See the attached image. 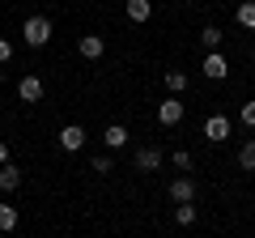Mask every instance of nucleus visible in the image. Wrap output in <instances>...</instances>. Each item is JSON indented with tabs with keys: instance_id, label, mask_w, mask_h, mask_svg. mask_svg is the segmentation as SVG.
I'll use <instances>...</instances> for the list:
<instances>
[{
	"instance_id": "1",
	"label": "nucleus",
	"mask_w": 255,
	"mask_h": 238,
	"mask_svg": "<svg viewBox=\"0 0 255 238\" xmlns=\"http://www.w3.org/2000/svg\"><path fill=\"white\" fill-rule=\"evenodd\" d=\"M21 38H26V47H47L51 43V21L47 17H26V26H21Z\"/></svg>"
},
{
	"instance_id": "2",
	"label": "nucleus",
	"mask_w": 255,
	"mask_h": 238,
	"mask_svg": "<svg viewBox=\"0 0 255 238\" xmlns=\"http://www.w3.org/2000/svg\"><path fill=\"white\" fill-rule=\"evenodd\" d=\"M204 77H209V81H226V77H230V60H226V55H221V51H204Z\"/></svg>"
},
{
	"instance_id": "3",
	"label": "nucleus",
	"mask_w": 255,
	"mask_h": 238,
	"mask_svg": "<svg viewBox=\"0 0 255 238\" xmlns=\"http://www.w3.org/2000/svg\"><path fill=\"white\" fill-rule=\"evenodd\" d=\"M60 149H64V153L85 149V128H81V123H64V128H60Z\"/></svg>"
},
{
	"instance_id": "4",
	"label": "nucleus",
	"mask_w": 255,
	"mask_h": 238,
	"mask_svg": "<svg viewBox=\"0 0 255 238\" xmlns=\"http://www.w3.org/2000/svg\"><path fill=\"white\" fill-rule=\"evenodd\" d=\"M204 140H209V145L230 140V119L226 115H209V119H204Z\"/></svg>"
},
{
	"instance_id": "5",
	"label": "nucleus",
	"mask_w": 255,
	"mask_h": 238,
	"mask_svg": "<svg viewBox=\"0 0 255 238\" xmlns=\"http://www.w3.org/2000/svg\"><path fill=\"white\" fill-rule=\"evenodd\" d=\"M183 115H187V107H183L179 98H166L162 107H157V123H166V128H174V123H183Z\"/></svg>"
},
{
	"instance_id": "6",
	"label": "nucleus",
	"mask_w": 255,
	"mask_h": 238,
	"mask_svg": "<svg viewBox=\"0 0 255 238\" xmlns=\"http://www.w3.org/2000/svg\"><path fill=\"white\" fill-rule=\"evenodd\" d=\"M170 200H174V204H191V200H196V179L179 174V179L170 183Z\"/></svg>"
},
{
	"instance_id": "7",
	"label": "nucleus",
	"mask_w": 255,
	"mask_h": 238,
	"mask_svg": "<svg viewBox=\"0 0 255 238\" xmlns=\"http://www.w3.org/2000/svg\"><path fill=\"white\" fill-rule=\"evenodd\" d=\"M77 51H81L85 60H102V51H107V38H102V34H85L81 43H77Z\"/></svg>"
},
{
	"instance_id": "8",
	"label": "nucleus",
	"mask_w": 255,
	"mask_h": 238,
	"mask_svg": "<svg viewBox=\"0 0 255 238\" xmlns=\"http://www.w3.org/2000/svg\"><path fill=\"white\" fill-rule=\"evenodd\" d=\"M102 140H107V149H124L128 140H132V132H128L124 123H107V132H102Z\"/></svg>"
},
{
	"instance_id": "9",
	"label": "nucleus",
	"mask_w": 255,
	"mask_h": 238,
	"mask_svg": "<svg viewBox=\"0 0 255 238\" xmlns=\"http://www.w3.org/2000/svg\"><path fill=\"white\" fill-rule=\"evenodd\" d=\"M17 94H21V102H38L43 98V77H21Z\"/></svg>"
},
{
	"instance_id": "10",
	"label": "nucleus",
	"mask_w": 255,
	"mask_h": 238,
	"mask_svg": "<svg viewBox=\"0 0 255 238\" xmlns=\"http://www.w3.org/2000/svg\"><path fill=\"white\" fill-rule=\"evenodd\" d=\"M157 166H162V149H153V145H149V149H136V170H157Z\"/></svg>"
},
{
	"instance_id": "11",
	"label": "nucleus",
	"mask_w": 255,
	"mask_h": 238,
	"mask_svg": "<svg viewBox=\"0 0 255 238\" xmlns=\"http://www.w3.org/2000/svg\"><path fill=\"white\" fill-rule=\"evenodd\" d=\"M128 17L132 21H149L153 17V0H128Z\"/></svg>"
},
{
	"instance_id": "12",
	"label": "nucleus",
	"mask_w": 255,
	"mask_h": 238,
	"mask_svg": "<svg viewBox=\"0 0 255 238\" xmlns=\"http://www.w3.org/2000/svg\"><path fill=\"white\" fill-rule=\"evenodd\" d=\"M234 21L243 30H255V0H243V4H238L234 9Z\"/></svg>"
},
{
	"instance_id": "13",
	"label": "nucleus",
	"mask_w": 255,
	"mask_h": 238,
	"mask_svg": "<svg viewBox=\"0 0 255 238\" xmlns=\"http://www.w3.org/2000/svg\"><path fill=\"white\" fill-rule=\"evenodd\" d=\"M21 183V170H17V166H0V192H13V187H17Z\"/></svg>"
},
{
	"instance_id": "14",
	"label": "nucleus",
	"mask_w": 255,
	"mask_h": 238,
	"mask_svg": "<svg viewBox=\"0 0 255 238\" xmlns=\"http://www.w3.org/2000/svg\"><path fill=\"white\" fill-rule=\"evenodd\" d=\"M17 209H13V204H0V234H13V230H17Z\"/></svg>"
},
{
	"instance_id": "15",
	"label": "nucleus",
	"mask_w": 255,
	"mask_h": 238,
	"mask_svg": "<svg viewBox=\"0 0 255 238\" xmlns=\"http://www.w3.org/2000/svg\"><path fill=\"white\" fill-rule=\"evenodd\" d=\"M166 90L179 98V94L187 90V73H183V68H170V73H166Z\"/></svg>"
},
{
	"instance_id": "16",
	"label": "nucleus",
	"mask_w": 255,
	"mask_h": 238,
	"mask_svg": "<svg viewBox=\"0 0 255 238\" xmlns=\"http://www.w3.org/2000/svg\"><path fill=\"white\" fill-rule=\"evenodd\" d=\"M221 38H226V34H221L217 26H204V30H200V43H204V51H221Z\"/></svg>"
},
{
	"instance_id": "17",
	"label": "nucleus",
	"mask_w": 255,
	"mask_h": 238,
	"mask_svg": "<svg viewBox=\"0 0 255 238\" xmlns=\"http://www.w3.org/2000/svg\"><path fill=\"white\" fill-rule=\"evenodd\" d=\"M196 217H200L196 204H174V221H179V226H196Z\"/></svg>"
},
{
	"instance_id": "18",
	"label": "nucleus",
	"mask_w": 255,
	"mask_h": 238,
	"mask_svg": "<svg viewBox=\"0 0 255 238\" xmlns=\"http://www.w3.org/2000/svg\"><path fill=\"white\" fill-rule=\"evenodd\" d=\"M238 166H243V170H255V140H247V145L238 149Z\"/></svg>"
},
{
	"instance_id": "19",
	"label": "nucleus",
	"mask_w": 255,
	"mask_h": 238,
	"mask_svg": "<svg viewBox=\"0 0 255 238\" xmlns=\"http://www.w3.org/2000/svg\"><path fill=\"white\" fill-rule=\"evenodd\" d=\"M238 119H243V128H255V102H243V111H238Z\"/></svg>"
},
{
	"instance_id": "20",
	"label": "nucleus",
	"mask_w": 255,
	"mask_h": 238,
	"mask_svg": "<svg viewBox=\"0 0 255 238\" xmlns=\"http://www.w3.org/2000/svg\"><path fill=\"white\" fill-rule=\"evenodd\" d=\"M174 170H191V153L187 149H174Z\"/></svg>"
},
{
	"instance_id": "21",
	"label": "nucleus",
	"mask_w": 255,
	"mask_h": 238,
	"mask_svg": "<svg viewBox=\"0 0 255 238\" xmlns=\"http://www.w3.org/2000/svg\"><path fill=\"white\" fill-rule=\"evenodd\" d=\"M90 170H98V174H111V170H115V166H111V157H94V162H90Z\"/></svg>"
},
{
	"instance_id": "22",
	"label": "nucleus",
	"mask_w": 255,
	"mask_h": 238,
	"mask_svg": "<svg viewBox=\"0 0 255 238\" xmlns=\"http://www.w3.org/2000/svg\"><path fill=\"white\" fill-rule=\"evenodd\" d=\"M4 60H13V43L9 38H0V64H4Z\"/></svg>"
},
{
	"instance_id": "23",
	"label": "nucleus",
	"mask_w": 255,
	"mask_h": 238,
	"mask_svg": "<svg viewBox=\"0 0 255 238\" xmlns=\"http://www.w3.org/2000/svg\"><path fill=\"white\" fill-rule=\"evenodd\" d=\"M0 166H9V145L0 140Z\"/></svg>"
},
{
	"instance_id": "24",
	"label": "nucleus",
	"mask_w": 255,
	"mask_h": 238,
	"mask_svg": "<svg viewBox=\"0 0 255 238\" xmlns=\"http://www.w3.org/2000/svg\"><path fill=\"white\" fill-rule=\"evenodd\" d=\"M0 85H4V77H0Z\"/></svg>"
},
{
	"instance_id": "25",
	"label": "nucleus",
	"mask_w": 255,
	"mask_h": 238,
	"mask_svg": "<svg viewBox=\"0 0 255 238\" xmlns=\"http://www.w3.org/2000/svg\"><path fill=\"white\" fill-rule=\"evenodd\" d=\"M251 60H255V51H251Z\"/></svg>"
}]
</instances>
